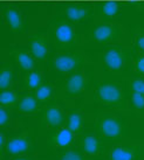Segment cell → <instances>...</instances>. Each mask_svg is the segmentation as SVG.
<instances>
[{
	"mask_svg": "<svg viewBox=\"0 0 144 160\" xmlns=\"http://www.w3.org/2000/svg\"><path fill=\"white\" fill-rule=\"evenodd\" d=\"M41 74L39 71H33L29 75L27 76L26 78V85L29 89H38L41 85Z\"/></svg>",
	"mask_w": 144,
	"mask_h": 160,
	"instance_id": "44dd1931",
	"label": "cell"
},
{
	"mask_svg": "<svg viewBox=\"0 0 144 160\" xmlns=\"http://www.w3.org/2000/svg\"><path fill=\"white\" fill-rule=\"evenodd\" d=\"M60 160H85L83 156L77 151H63L60 154Z\"/></svg>",
	"mask_w": 144,
	"mask_h": 160,
	"instance_id": "cb8c5ba5",
	"label": "cell"
},
{
	"mask_svg": "<svg viewBox=\"0 0 144 160\" xmlns=\"http://www.w3.org/2000/svg\"><path fill=\"white\" fill-rule=\"evenodd\" d=\"M7 142H8V140H6V138H5V134L4 133L0 134V147H1V154H4L5 146H6Z\"/></svg>",
	"mask_w": 144,
	"mask_h": 160,
	"instance_id": "f1b7e54d",
	"label": "cell"
},
{
	"mask_svg": "<svg viewBox=\"0 0 144 160\" xmlns=\"http://www.w3.org/2000/svg\"><path fill=\"white\" fill-rule=\"evenodd\" d=\"M55 38L61 45L70 43L74 39V31L68 23H61L55 29Z\"/></svg>",
	"mask_w": 144,
	"mask_h": 160,
	"instance_id": "8fae6325",
	"label": "cell"
},
{
	"mask_svg": "<svg viewBox=\"0 0 144 160\" xmlns=\"http://www.w3.org/2000/svg\"><path fill=\"white\" fill-rule=\"evenodd\" d=\"M8 120H9L8 113L5 110V108L3 107L0 109V125H1V126H5V125L8 123Z\"/></svg>",
	"mask_w": 144,
	"mask_h": 160,
	"instance_id": "4316f807",
	"label": "cell"
},
{
	"mask_svg": "<svg viewBox=\"0 0 144 160\" xmlns=\"http://www.w3.org/2000/svg\"><path fill=\"white\" fill-rule=\"evenodd\" d=\"M17 101H18L17 95H15L13 91L7 90V89L3 90V92H1V95H0V103H1L3 107L4 108L13 107V105H15Z\"/></svg>",
	"mask_w": 144,
	"mask_h": 160,
	"instance_id": "d6986e66",
	"label": "cell"
},
{
	"mask_svg": "<svg viewBox=\"0 0 144 160\" xmlns=\"http://www.w3.org/2000/svg\"><path fill=\"white\" fill-rule=\"evenodd\" d=\"M52 96V88L49 85H40L35 91V98L39 102H46Z\"/></svg>",
	"mask_w": 144,
	"mask_h": 160,
	"instance_id": "ffe728a7",
	"label": "cell"
},
{
	"mask_svg": "<svg viewBox=\"0 0 144 160\" xmlns=\"http://www.w3.org/2000/svg\"><path fill=\"white\" fill-rule=\"evenodd\" d=\"M100 134L107 139L120 138L124 132V125L121 119L115 117H104L100 120L97 126Z\"/></svg>",
	"mask_w": 144,
	"mask_h": 160,
	"instance_id": "7a4b0ae2",
	"label": "cell"
},
{
	"mask_svg": "<svg viewBox=\"0 0 144 160\" xmlns=\"http://www.w3.org/2000/svg\"><path fill=\"white\" fill-rule=\"evenodd\" d=\"M81 63V60L76 55H69V54H62L54 58V68L60 72H69L76 69Z\"/></svg>",
	"mask_w": 144,
	"mask_h": 160,
	"instance_id": "5b68a950",
	"label": "cell"
},
{
	"mask_svg": "<svg viewBox=\"0 0 144 160\" xmlns=\"http://www.w3.org/2000/svg\"><path fill=\"white\" fill-rule=\"evenodd\" d=\"M44 120L50 128H58L63 123V113L56 107L48 108L44 115Z\"/></svg>",
	"mask_w": 144,
	"mask_h": 160,
	"instance_id": "30bf717a",
	"label": "cell"
},
{
	"mask_svg": "<svg viewBox=\"0 0 144 160\" xmlns=\"http://www.w3.org/2000/svg\"><path fill=\"white\" fill-rule=\"evenodd\" d=\"M32 147H33V139L27 133L19 134L17 137L11 138L7 142L4 154L7 153L9 156H23L25 153L31 152Z\"/></svg>",
	"mask_w": 144,
	"mask_h": 160,
	"instance_id": "6da1fadb",
	"label": "cell"
},
{
	"mask_svg": "<svg viewBox=\"0 0 144 160\" xmlns=\"http://www.w3.org/2000/svg\"><path fill=\"white\" fill-rule=\"evenodd\" d=\"M66 15L72 21H81L82 19L86 18L87 9L82 6H70L66 9Z\"/></svg>",
	"mask_w": 144,
	"mask_h": 160,
	"instance_id": "e0dca14e",
	"label": "cell"
},
{
	"mask_svg": "<svg viewBox=\"0 0 144 160\" xmlns=\"http://www.w3.org/2000/svg\"><path fill=\"white\" fill-rule=\"evenodd\" d=\"M97 97L101 102L111 105H118L123 101L122 90L114 83H103L97 88Z\"/></svg>",
	"mask_w": 144,
	"mask_h": 160,
	"instance_id": "3957f363",
	"label": "cell"
},
{
	"mask_svg": "<svg viewBox=\"0 0 144 160\" xmlns=\"http://www.w3.org/2000/svg\"><path fill=\"white\" fill-rule=\"evenodd\" d=\"M82 126H83V119L82 116L79 113H72L68 118V129L70 130L74 133L81 132Z\"/></svg>",
	"mask_w": 144,
	"mask_h": 160,
	"instance_id": "ac0fdd59",
	"label": "cell"
},
{
	"mask_svg": "<svg viewBox=\"0 0 144 160\" xmlns=\"http://www.w3.org/2000/svg\"><path fill=\"white\" fill-rule=\"evenodd\" d=\"M114 35V28L110 25H101L94 31V39L99 42H107Z\"/></svg>",
	"mask_w": 144,
	"mask_h": 160,
	"instance_id": "5bb4252c",
	"label": "cell"
},
{
	"mask_svg": "<svg viewBox=\"0 0 144 160\" xmlns=\"http://www.w3.org/2000/svg\"><path fill=\"white\" fill-rule=\"evenodd\" d=\"M123 55L117 49H110L104 54V66L110 71H117L123 67Z\"/></svg>",
	"mask_w": 144,
	"mask_h": 160,
	"instance_id": "52a82bcc",
	"label": "cell"
},
{
	"mask_svg": "<svg viewBox=\"0 0 144 160\" xmlns=\"http://www.w3.org/2000/svg\"><path fill=\"white\" fill-rule=\"evenodd\" d=\"M117 12H118V5L114 0H109L102 6V13L105 17H114L116 15Z\"/></svg>",
	"mask_w": 144,
	"mask_h": 160,
	"instance_id": "603a6c76",
	"label": "cell"
},
{
	"mask_svg": "<svg viewBox=\"0 0 144 160\" xmlns=\"http://www.w3.org/2000/svg\"><path fill=\"white\" fill-rule=\"evenodd\" d=\"M142 157L141 146H116L110 151V160H140Z\"/></svg>",
	"mask_w": 144,
	"mask_h": 160,
	"instance_id": "277c9868",
	"label": "cell"
},
{
	"mask_svg": "<svg viewBox=\"0 0 144 160\" xmlns=\"http://www.w3.org/2000/svg\"><path fill=\"white\" fill-rule=\"evenodd\" d=\"M74 132H72L68 128L59 130L56 133H54L50 138V144H53L56 147H68L72 145L74 142Z\"/></svg>",
	"mask_w": 144,
	"mask_h": 160,
	"instance_id": "9c48e42d",
	"label": "cell"
},
{
	"mask_svg": "<svg viewBox=\"0 0 144 160\" xmlns=\"http://www.w3.org/2000/svg\"><path fill=\"white\" fill-rule=\"evenodd\" d=\"M38 99L32 96H26L19 102V110L23 113H33L38 109Z\"/></svg>",
	"mask_w": 144,
	"mask_h": 160,
	"instance_id": "2e32d148",
	"label": "cell"
},
{
	"mask_svg": "<svg viewBox=\"0 0 144 160\" xmlns=\"http://www.w3.org/2000/svg\"><path fill=\"white\" fill-rule=\"evenodd\" d=\"M81 150L82 152L89 157L100 156L103 152V145L99 139L94 136H85L81 140Z\"/></svg>",
	"mask_w": 144,
	"mask_h": 160,
	"instance_id": "8992f818",
	"label": "cell"
},
{
	"mask_svg": "<svg viewBox=\"0 0 144 160\" xmlns=\"http://www.w3.org/2000/svg\"><path fill=\"white\" fill-rule=\"evenodd\" d=\"M5 17H6V21L9 25V27L15 32H20L23 29V20L20 14L15 11V9H6L5 12Z\"/></svg>",
	"mask_w": 144,
	"mask_h": 160,
	"instance_id": "4fadbf2b",
	"label": "cell"
},
{
	"mask_svg": "<svg viewBox=\"0 0 144 160\" xmlns=\"http://www.w3.org/2000/svg\"><path fill=\"white\" fill-rule=\"evenodd\" d=\"M31 52L38 60H44L48 53V47L42 38H36L31 42Z\"/></svg>",
	"mask_w": 144,
	"mask_h": 160,
	"instance_id": "7c38bea8",
	"label": "cell"
},
{
	"mask_svg": "<svg viewBox=\"0 0 144 160\" xmlns=\"http://www.w3.org/2000/svg\"><path fill=\"white\" fill-rule=\"evenodd\" d=\"M12 160H32V159L28 158V157H18V158H14Z\"/></svg>",
	"mask_w": 144,
	"mask_h": 160,
	"instance_id": "4dcf8cb0",
	"label": "cell"
},
{
	"mask_svg": "<svg viewBox=\"0 0 144 160\" xmlns=\"http://www.w3.org/2000/svg\"><path fill=\"white\" fill-rule=\"evenodd\" d=\"M132 105L137 109H144V95L138 92H134L131 96Z\"/></svg>",
	"mask_w": 144,
	"mask_h": 160,
	"instance_id": "d4e9b609",
	"label": "cell"
},
{
	"mask_svg": "<svg viewBox=\"0 0 144 160\" xmlns=\"http://www.w3.org/2000/svg\"><path fill=\"white\" fill-rule=\"evenodd\" d=\"M131 88H132L134 92H138L144 95V80H141V78L134 80L131 82Z\"/></svg>",
	"mask_w": 144,
	"mask_h": 160,
	"instance_id": "484cf974",
	"label": "cell"
},
{
	"mask_svg": "<svg viewBox=\"0 0 144 160\" xmlns=\"http://www.w3.org/2000/svg\"><path fill=\"white\" fill-rule=\"evenodd\" d=\"M13 78V72L7 68H3V70L0 72V88L3 90L7 89L12 82Z\"/></svg>",
	"mask_w": 144,
	"mask_h": 160,
	"instance_id": "7402d4cb",
	"label": "cell"
},
{
	"mask_svg": "<svg viewBox=\"0 0 144 160\" xmlns=\"http://www.w3.org/2000/svg\"><path fill=\"white\" fill-rule=\"evenodd\" d=\"M87 84V80L82 72H75L67 81L66 84V91L70 95H77L82 92Z\"/></svg>",
	"mask_w": 144,
	"mask_h": 160,
	"instance_id": "ba28073f",
	"label": "cell"
},
{
	"mask_svg": "<svg viewBox=\"0 0 144 160\" xmlns=\"http://www.w3.org/2000/svg\"><path fill=\"white\" fill-rule=\"evenodd\" d=\"M137 47L144 52V34H142V35L137 38Z\"/></svg>",
	"mask_w": 144,
	"mask_h": 160,
	"instance_id": "f546056e",
	"label": "cell"
},
{
	"mask_svg": "<svg viewBox=\"0 0 144 160\" xmlns=\"http://www.w3.org/2000/svg\"><path fill=\"white\" fill-rule=\"evenodd\" d=\"M136 70L138 71L140 74L144 75V55L137 58V61H136Z\"/></svg>",
	"mask_w": 144,
	"mask_h": 160,
	"instance_id": "83f0119b",
	"label": "cell"
},
{
	"mask_svg": "<svg viewBox=\"0 0 144 160\" xmlns=\"http://www.w3.org/2000/svg\"><path fill=\"white\" fill-rule=\"evenodd\" d=\"M14 58H15V61L18 63L20 68L23 69V70H32L35 63H34V60L32 58V56H29L27 53H23V52H17L14 54Z\"/></svg>",
	"mask_w": 144,
	"mask_h": 160,
	"instance_id": "9a60e30c",
	"label": "cell"
}]
</instances>
